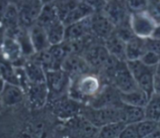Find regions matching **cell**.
<instances>
[{
    "instance_id": "obj_30",
    "label": "cell",
    "mask_w": 160,
    "mask_h": 138,
    "mask_svg": "<svg viewBox=\"0 0 160 138\" xmlns=\"http://www.w3.org/2000/svg\"><path fill=\"white\" fill-rule=\"evenodd\" d=\"M130 13L146 11L149 5V0H125Z\"/></svg>"
},
{
    "instance_id": "obj_18",
    "label": "cell",
    "mask_w": 160,
    "mask_h": 138,
    "mask_svg": "<svg viewBox=\"0 0 160 138\" xmlns=\"http://www.w3.org/2000/svg\"><path fill=\"white\" fill-rule=\"evenodd\" d=\"M28 31L35 54L44 51L50 47L47 32L45 29L42 27L41 25L35 23L31 27L28 28Z\"/></svg>"
},
{
    "instance_id": "obj_22",
    "label": "cell",
    "mask_w": 160,
    "mask_h": 138,
    "mask_svg": "<svg viewBox=\"0 0 160 138\" xmlns=\"http://www.w3.org/2000/svg\"><path fill=\"white\" fill-rule=\"evenodd\" d=\"M146 51V39L134 36L126 43L127 61L139 60Z\"/></svg>"
},
{
    "instance_id": "obj_17",
    "label": "cell",
    "mask_w": 160,
    "mask_h": 138,
    "mask_svg": "<svg viewBox=\"0 0 160 138\" xmlns=\"http://www.w3.org/2000/svg\"><path fill=\"white\" fill-rule=\"evenodd\" d=\"M0 98L4 106H14L22 102L24 98V90L20 85L6 82Z\"/></svg>"
},
{
    "instance_id": "obj_12",
    "label": "cell",
    "mask_w": 160,
    "mask_h": 138,
    "mask_svg": "<svg viewBox=\"0 0 160 138\" xmlns=\"http://www.w3.org/2000/svg\"><path fill=\"white\" fill-rule=\"evenodd\" d=\"M111 85L121 93H127L137 90L138 85L135 79L129 71L127 61H122L112 79Z\"/></svg>"
},
{
    "instance_id": "obj_41",
    "label": "cell",
    "mask_w": 160,
    "mask_h": 138,
    "mask_svg": "<svg viewBox=\"0 0 160 138\" xmlns=\"http://www.w3.org/2000/svg\"><path fill=\"white\" fill-rule=\"evenodd\" d=\"M54 1L56 0H41V2H42L43 4H46V3H53Z\"/></svg>"
},
{
    "instance_id": "obj_4",
    "label": "cell",
    "mask_w": 160,
    "mask_h": 138,
    "mask_svg": "<svg viewBox=\"0 0 160 138\" xmlns=\"http://www.w3.org/2000/svg\"><path fill=\"white\" fill-rule=\"evenodd\" d=\"M127 65L135 79L138 87L148 96H151L153 93V79L156 67L145 65L140 60L127 61Z\"/></svg>"
},
{
    "instance_id": "obj_40",
    "label": "cell",
    "mask_w": 160,
    "mask_h": 138,
    "mask_svg": "<svg viewBox=\"0 0 160 138\" xmlns=\"http://www.w3.org/2000/svg\"><path fill=\"white\" fill-rule=\"evenodd\" d=\"M155 73L158 74V75L160 76V61L158 62V64L156 66V71H155Z\"/></svg>"
},
{
    "instance_id": "obj_11",
    "label": "cell",
    "mask_w": 160,
    "mask_h": 138,
    "mask_svg": "<svg viewBox=\"0 0 160 138\" xmlns=\"http://www.w3.org/2000/svg\"><path fill=\"white\" fill-rule=\"evenodd\" d=\"M115 29V25L101 11L95 12L91 16V33L95 39L104 41Z\"/></svg>"
},
{
    "instance_id": "obj_9",
    "label": "cell",
    "mask_w": 160,
    "mask_h": 138,
    "mask_svg": "<svg viewBox=\"0 0 160 138\" xmlns=\"http://www.w3.org/2000/svg\"><path fill=\"white\" fill-rule=\"evenodd\" d=\"M88 104L95 108H102L120 106L122 104V102L118 90L111 84H104L100 92Z\"/></svg>"
},
{
    "instance_id": "obj_36",
    "label": "cell",
    "mask_w": 160,
    "mask_h": 138,
    "mask_svg": "<svg viewBox=\"0 0 160 138\" xmlns=\"http://www.w3.org/2000/svg\"><path fill=\"white\" fill-rule=\"evenodd\" d=\"M153 93L160 96V76L155 73L153 79Z\"/></svg>"
},
{
    "instance_id": "obj_13",
    "label": "cell",
    "mask_w": 160,
    "mask_h": 138,
    "mask_svg": "<svg viewBox=\"0 0 160 138\" xmlns=\"http://www.w3.org/2000/svg\"><path fill=\"white\" fill-rule=\"evenodd\" d=\"M61 68L71 77V79L88 72H94L85 59L78 54L67 55L63 61Z\"/></svg>"
},
{
    "instance_id": "obj_6",
    "label": "cell",
    "mask_w": 160,
    "mask_h": 138,
    "mask_svg": "<svg viewBox=\"0 0 160 138\" xmlns=\"http://www.w3.org/2000/svg\"><path fill=\"white\" fill-rule=\"evenodd\" d=\"M71 80V77L62 68L47 71L46 84L48 89L49 98L55 99L67 94Z\"/></svg>"
},
{
    "instance_id": "obj_33",
    "label": "cell",
    "mask_w": 160,
    "mask_h": 138,
    "mask_svg": "<svg viewBox=\"0 0 160 138\" xmlns=\"http://www.w3.org/2000/svg\"><path fill=\"white\" fill-rule=\"evenodd\" d=\"M146 50L160 55V38L152 36L146 39Z\"/></svg>"
},
{
    "instance_id": "obj_3",
    "label": "cell",
    "mask_w": 160,
    "mask_h": 138,
    "mask_svg": "<svg viewBox=\"0 0 160 138\" xmlns=\"http://www.w3.org/2000/svg\"><path fill=\"white\" fill-rule=\"evenodd\" d=\"M122 105L95 108L89 105L81 110L82 116L95 127L101 128L112 122L122 120Z\"/></svg>"
},
{
    "instance_id": "obj_5",
    "label": "cell",
    "mask_w": 160,
    "mask_h": 138,
    "mask_svg": "<svg viewBox=\"0 0 160 138\" xmlns=\"http://www.w3.org/2000/svg\"><path fill=\"white\" fill-rule=\"evenodd\" d=\"M129 25L133 34L142 39H147L153 36L158 27V24L147 10L137 13H130Z\"/></svg>"
},
{
    "instance_id": "obj_19",
    "label": "cell",
    "mask_w": 160,
    "mask_h": 138,
    "mask_svg": "<svg viewBox=\"0 0 160 138\" xmlns=\"http://www.w3.org/2000/svg\"><path fill=\"white\" fill-rule=\"evenodd\" d=\"M26 78L30 83L46 82V71L36 59L26 60L23 65Z\"/></svg>"
},
{
    "instance_id": "obj_28",
    "label": "cell",
    "mask_w": 160,
    "mask_h": 138,
    "mask_svg": "<svg viewBox=\"0 0 160 138\" xmlns=\"http://www.w3.org/2000/svg\"><path fill=\"white\" fill-rule=\"evenodd\" d=\"M126 124H127L123 121H116L105 124L101 128H99L98 136L104 138H120V135Z\"/></svg>"
},
{
    "instance_id": "obj_2",
    "label": "cell",
    "mask_w": 160,
    "mask_h": 138,
    "mask_svg": "<svg viewBox=\"0 0 160 138\" xmlns=\"http://www.w3.org/2000/svg\"><path fill=\"white\" fill-rule=\"evenodd\" d=\"M53 4L65 26L83 20L96 12L91 6L79 0H56Z\"/></svg>"
},
{
    "instance_id": "obj_31",
    "label": "cell",
    "mask_w": 160,
    "mask_h": 138,
    "mask_svg": "<svg viewBox=\"0 0 160 138\" xmlns=\"http://www.w3.org/2000/svg\"><path fill=\"white\" fill-rule=\"evenodd\" d=\"M145 65L151 66V67H156L157 65L160 61V55H157L152 51L146 50L145 54L139 59Z\"/></svg>"
},
{
    "instance_id": "obj_39",
    "label": "cell",
    "mask_w": 160,
    "mask_h": 138,
    "mask_svg": "<svg viewBox=\"0 0 160 138\" xmlns=\"http://www.w3.org/2000/svg\"><path fill=\"white\" fill-rule=\"evenodd\" d=\"M8 2L10 3H12V4H15L16 6H18V4H20L22 2H23L24 0H7Z\"/></svg>"
},
{
    "instance_id": "obj_34",
    "label": "cell",
    "mask_w": 160,
    "mask_h": 138,
    "mask_svg": "<svg viewBox=\"0 0 160 138\" xmlns=\"http://www.w3.org/2000/svg\"><path fill=\"white\" fill-rule=\"evenodd\" d=\"M120 138H139L135 124H126L122 134L120 135Z\"/></svg>"
},
{
    "instance_id": "obj_21",
    "label": "cell",
    "mask_w": 160,
    "mask_h": 138,
    "mask_svg": "<svg viewBox=\"0 0 160 138\" xmlns=\"http://www.w3.org/2000/svg\"><path fill=\"white\" fill-rule=\"evenodd\" d=\"M105 47L108 49L109 55L118 59L120 61H127L126 59V42L122 41L115 31L112 34H110L104 41Z\"/></svg>"
},
{
    "instance_id": "obj_26",
    "label": "cell",
    "mask_w": 160,
    "mask_h": 138,
    "mask_svg": "<svg viewBox=\"0 0 160 138\" xmlns=\"http://www.w3.org/2000/svg\"><path fill=\"white\" fill-rule=\"evenodd\" d=\"M145 109V118L154 122L160 120V96L152 93L148 98Z\"/></svg>"
},
{
    "instance_id": "obj_10",
    "label": "cell",
    "mask_w": 160,
    "mask_h": 138,
    "mask_svg": "<svg viewBox=\"0 0 160 138\" xmlns=\"http://www.w3.org/2000/svg\"><path fill=\"white\" fill-rule=\"evenodd\" d=\"M43 3L41 0H24L18 4L19 20L22 28L28 29L37 21Z\"/></svg>"
},
{
    "instance_id": "obj_42",
    "label": "cell",
    "mask_w": 160,
    "mask_h": 138,
    "mask_svg": "<svg viewBox=\"0 0 160 138\" xmlns=\"http://www.w3.org/2000/svg\"><path fill=\"white\" fill-rule=\"evenodd\" d=\"M3 107H4V105H3V103H2V101H1V98H0V111H1Z\"/></svg>"
},
{
    "instance_id": "obj_1",
    "label": "cell",
    "mask_w": 160,
    "mask_h": 138,
    "mask_svg": "<svg viewBox=\"0 0 160 138\" xmlns=\"http://www.w3.org/2000/svg\"><path fill=\"white\" fill-rule=\"evenodd\" d=\"M103 85L98 74L84 73L72 79L67 95L80 103L84 101L89 103L100 92Z\"/></svg>"
},
{
    "instance_id": "obj_16",
    "label": "cell",
    "mask_w": 160,
    "mask_h": 138,
    "mask_svg": "<svg viewBox=\"0 0 160 138\" xmlns=\"http://www.w3.org/2000/svg\"><path fill=\"white\" fill-rule=\"evenodd\" d=\"M0 55L6 61L11 62L12 65H14L16 62L20 61L22 58L24 57L17 39L8 35H5L3 38Z\"/></svg>"
},
{
    "instance_id": "obj_14",
    "label": "cell",
    "mask_w": 160,
    "mask_h": 138,
    "mask_svg": "<svg viewBox=\"0 0 160 138\" xmlns=\"http://www.w3.org/2000/svg\"><path fill=\"white\" fill-rule=\"evenodd\" d=\"M54 100L53 109L59 118L61 119H70L75 117L78 114L81 112V104L78 101L72 99L67 95V98H65L64 96L59 97Z\"/></svg>"
},
{
    "instance_id": "obj_37",
    "label": "cell",
    "mask_w": 160,
    "mask_h": 138,
    "mask_svg": "<svg viewBox=\"0 0 160 138\" xmlns=\"http://www.w3.org/2000/svg\"><path fill=\"white\" fill-rule=\"evenodd\" d=\"M9 5V2L7 0H0V27H1V22L4 17V14Z\"/></svg>"
},
{
    "instance_id": "obj_32",
    "label": "cell",
    "mask_w": 160,
    "mask_h": 138,
    "mask_svg": "<svg viewBox=\"0 0 160 138\" xmlns=\"http://www.w3.org/2000/svg\"><path fill=\"white\" fill-rule=\"evenodd\" d=\"M148 13L152 16L157 24L160 25V0H149V5L147 9Z\"/></svg>"
},
{
    "instance_id": "obj_24",
    "label": "cell",
    "mask_w": 160,
    "mask_h": 138,
    "mask_svg": "<svg viewBox=\"0 0 160 138\" xmlns=\"http://www.w3.org/2000/svg\"><path fill=\"white\" fill-rule=\"evenodd\" d=\"M145 119V109L144 107L134 106L122 103V120L128 124H137Z\"/></svg>"
},
{
    "instance_id": "obj_15",
    "label": "cell",
    "mask_w": 160,
    "mask_h": 138,
    "mask_svg": "<svg viewBox=\"0 0 160 138\" xmlns=\"http://www.w3.org/2000/svg\"><path fill=\"white\" fill-rule=\"evenodd\" d=\"M91 35V16L66 26L65 41L82 40Z\"/></svg>"
},
{
    "instance_id": "obj_8",
    "label": "cell",
    "mask_w": 160,
    "mask_h": 138,
    "mask_svg": "<svg viewBox=\"0 0 160 138\" xmlns=\"http://www.w3.org/2000/svg\"><path fill=\"white\" fill-rule=\"evenodd\" d=\"M101 12L115 25V28L128 23L130 12L125 0H106Z\"/></svg>"
},
{
    "instance_id": "obj_23",
    "label": "cell",
    "mask_w": 160,
    "mask_h": 138,
    "mask_svg": "<svg viewBox=\"0 0 160 138\" xmlns=\"http://www.w3.org/2000/svg\"><path fill=\"white\" fill-rule=\"evenodd\" d=\"M59 21L61 20L59 17L58 11L56 10L53 3H50L43 4L42 10H41L37 21H36V24L41 25L44 29H47Z\"/></svg>"
},
{
    "instance_id": "obj_20",
    "label": "cell",
    "mask_w": 160,
    "mask_h": 138,
    "mask_svg": "<svg viewBox=\"0 0 160 138\" xmlns=\"http://www.w3.org/2000/svg\"><path fill=\"white\" fill-rule=\"evenodd\" d=\"M28 92L31 103L36 107L43 106L49 98L48 89L46 82L30 83L28 82Z\"/></svg>"
},
{
    "instance_id": "obj_35",
    "label": "cell",
    "mask_w": 160,
    "mask_h": 138,
    "mask_svg": "<svg viewBox=\"0 0 160 138\" xmlns=\"http://www.w3.org/2000/svg\"><path fill=\"white\" fill-rule=\"evenodd\" d=\"M79 1L84 2L89 6H91L96 12L101 11L106 3V0H79Z\"/></svg>"
},
{
    "instance_id": "obj_27",
    "label": "cell",
    "mask_w": 160,
    "mask_h": 138,
    "mask_svg": "<svg viewBox=\"0 0 160 138\" xmlns=\"http://www.w3.org/2000/svg\"><path fill=\"white\" fill-rule=\"evenodd\" d=\"M45 30L47 32L50 46L60 44L65 41L66 26L61 21H59L55 24H52L51 26L45 29Z\"/></svg>"
},
{
    "instance_id": "obj_29",
    "label": "cell",
    "mask_w": 160,
    "mask_h": 138,
    "mask_svg": "<svg viewBox=\"0 0 160 138\" xmlns=\"http://www.w3.org/2000/svg\"><path fill=\"white\" fill-rule=\"evenodd\" d=\"M138 137L144 138L152 136V135L158 129V123L149 119H143L139 123L135 124Z\"/></svg>"
},
{
    "instance_id": "obj_38",
    "label": "cell",
    "mask_w": 160,
    "mask_h": 138,
    "mask_svg": "<svg viewBox=\"0 0 160 138\" xmlns=\"http://www.w3.org/2000/svg\"><path fill=\"white\" fill-rule=\"evenodd\" d=\"M5 84H6V81H5L2 77H0V93L3 92Z\"/></svg>"
},
{
    "instance_id": "obj_25",
    "label": "cell",
    "mask_w": 160,
    "mask_h": 138,
    "mask_svg": "<svg viewBox=\"0 0 160 138\" xmlns=\"http://www.w3.org/2000/svg\"><path fill=\"white\" fill-rule=\"evenodd\" d=\"M120 97H121V100L123 104L139 107L146 106L148 98H149V96L139 88L134 90L132 92H130V93H120Z\"/></svg>"
},
{
    "instance_id": "obj_7",
    "label": "cell",
    "mask_w": 160,
    "mask_h": 138,
    "mask_svg": "<svg viewBox=\"0 0 160 138\" xmlns=\"http://www.w3.org/2000/svg\"><path fill=\"white\" fill-rule=\"evenodd\" d=\"M81 55L85 59L92 70L99 71L110 57L103 41L93 39L85 47Z\"/></svg>"
}]
</instances>
